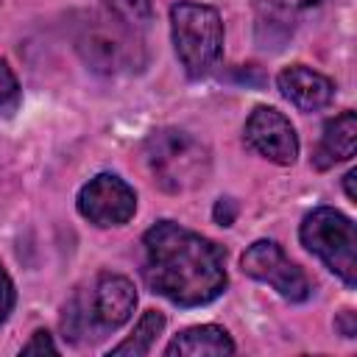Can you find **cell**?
I'll return each mask as SVG.
<instances>
[{
    "label": "cell",
    "instance_id": "cell-1",
    "mask_svg": "<svg viewBox=\"0 0 357 357\" xmlns=\"http://www.w3.org/2000/svg\"><path fill=\"white\" fill-rule=\"evenodd\" d=\"M145 265L142 276L148 287L178 307H198L218 298L226 287L223 248L212 240L159 220L142 237Z\"/></svg>",
    "mask_w": 357,
    "mask_h": 357
},
{
    "label": "cell",
    "instance_id": "cell-2",
    "mask_svg": "<svg viewBox=\"0 0 357 357\" xmlns=\"http://www.w3.org/2000/svg\"><path fill=\"white\" fill-rule=\"evenodd\" d=\"M145 159L153 181L173 195L190 192L209 178V148L184 128H159L145 139Z\"/></svg>",
    "mask_w": 357,
    "mask_h": 357
},
{
    "label": "cell",
    "instance_id": "cell-3",
    "mask_svg": "<svg viewBox=\"0 0 357 357\" xmlns=\"http://www.w3.org/2000/svg\"><path fill=\"white\" fill-rule=\"evenodd\" d=\"M75 50L103 75L131 73L145 61L137 31L114 14H86L75 28Z\"/></svg>",
    "mask_w": 357,
    "mask_h": 357
},
{
    "label": "cell",
    "instance_id": "cell-4",
    "mask_svg": "<svg viewBox=\"0 0 357 357\" xmlns=\"http://www.w3.org/2000/svg\"><path fill=\"white\" fill-rule=\"evenodd\" d=\"M173 47L187 75H204L223 50V22L212 6L176 3L170 8Z\"/></svg>",
    "mask_w": 357,
    "mask_h": 357
},
{
    "label": "cell",
    "instance_id": "cell-5",
    "mask_svg": "<svg viewBox=\"0 0 357 357\" xmlns=\"http://www.w3.org/2000/svg\"><path fill=\"white\" fill-rule=\"evenodd\" d=\"M301 243L312 251L343 284H357V229L351 218L332 206H318L301 220Z\"/></svg>",
    "mask_w": 357,
    "mask_h": 357
},
{
    "label": "cell",
    "instance_id": "cell-6",
    "mask_svg": "<svg viewBox=\"0 0 357 357\" xmlns=\"http://www.w3.org/2000/svg\"><path fill=\"white\" fill-rule=\"evenodd\" d=\"M240 265H243V273H248L257 282L271 284L287 301H304L312 290L304 271L296 262H290L282 245L273 240H257L254 245H248Z\"/></svg>",
    "mask_w": 357,
    "mask_h": 357
},
{
    "label": "cell",
    "instance_id": "cell-7",
    "mask_svg": "<svg viewBox=\"0 0 357 357\" xmlns=\"http://www.w3.org/2000/svg\"><path fill=\"white\" fill-rule=\"evenodd\" d=\"M78 212L100 226H123L134 218L137 212V192L114 173H100L95 178H89V184L81 187L78 192Z\"/></svg>",
    "mask_w": 357,
    "mask_h": 357
},
{
    "label": "cell",
    "instance_id": "cell-8",
    "mask_svg": "<svg viewBox=\"0 0 357 357\" xmlns=\"http://www.w3.org/2000/svg\"><path fill=\"white\" fill-rule=\"evenodd\" d=\"M245 145L259 153L268 162L276 165H293L298 156V137L290 120L271 109V106H257L248 120H245Z\"/></svg>",
    "mask_w": 357,
    "mask_h": 357
},
{
    "label": "cell",
    "instance_id": "cell-9",
    "mask_svg": "<svg viewBox=\"0 0 357 357\" xmlns=\"http://www.w3.org/2000/svg\"><path fill=\"white\" fill-rule=\"evenodd\" d=\"M279 92L301 112H318L335 98V84L304 64H290L276 75Z\"/></svg>",
    "mask_w": 357,
    "mask_h": 357
},
{
    "label": "cell",
    "instance_id": "cell-10",
    "mask_svg": "<svg viewBox=\"0 0 357 357\" xmlns=\"http://www.w3.org/2000/svg\"><path fill=\"white\" fill-rule=\"evenodd\" d=\"M137 307V290L126 276L103 273L92 293V321L103 329L123 326Z\"/></svg>",
    "mask_w": 357,
    "mask_h": 357
},
{
    "label": "cell",
    "instance_id": "cell-11",
    "mask_svg": "<svg viewBox=\"0 0 357 357\" xmlns=\"http://www.w3.org/2000/svg\"><path fill=\"white\" fill-rule=\"evenodd\" d=\"M357 151V114L354 112H343L335 120H329L324 126V137L318 142V151L312 156V165L318 170H326L337 162L351 159Z\"/></svg>",
    "mask_w": 357,
    "mask_h": 357
},
{
    "label": "cell",
    "instance_id": "cell-12",
    "mask_svg": "<svg viewBox=\"0 0 357 357\" xmlns=\"http://www.w3.org/2000/svg\"><path fill=\"white\" fill-rule=\"evenodd\" d=\"M234 351V343L229 337V332L223 326H215V324H204V326H190L184 329L181 335H176L165 354L167 357H176V354H187V357H198V354H231Z\"/></svg>",
    "mask_w": 357,
    "mask_h": 357
},
{
    "label": "cell",
    "instance_id": "cell-13",
    "mask_svg": "<svg viewBox=\"0 0 357 357\" xmlns=\"http://www.w3.org/2000/svg\"><path fill=\"white\" fill-rule=\"evenodd\" d=\"M162 329H165L162 312L148 310V312L139 318V324L134 326L131 337H126L120 346H114V349L109 351V357H145V354L153 349V343H156V337H159Z\"/></svg>",
    "mask_w": 357,
    "mask_h": 357
},
{
    "label": "cell",
    "instance_id": "cell-14",
    "mask_svg": "<svg viewBox=\"0 0 357 357\" xmlns=\"http://www.w3.org/2000/svg\"><path fill=\"white\" fill-rule=\"evenodd\" d=\"M103 6L109 8V14H114L117 20L131 25L134 31L145 28L151 22V14H153V3L151 0H103Z\"/></svg>",
    "mask_w": 357,
    "mask_h": 357
},
{
    "label": "cell",
    "instance_id": "cell-15",
    "mask_svg": "<svg viewBox=\"0 0 357 357\" xmlns=\"http://www.w3.org/2000/svg\"><path fill=\"white\" fill-rule=\"evenodd\" d=\"M20 103V84L8 61L0 59V112H11Z\"/></svg>",
    "mask_w": 357,
    "mask_h": 357
},
{
    "label": "cell",
    "instance_id": "cell-16",
    "mask_svg": "<svg viewBox=\"0 0 357 357\" xmlns=\"http://www.w3.org/2000/svg\"><path fill=\"white\" fill-rule=\"evenodd\" d=\"M45 351H47V354H56L59 349H56L53 337H50L47 332H42V329H39V332H33V337L22 346V354H45Z\"/></svg>",
    "mask_w": 357,
    "mask_h": 357
},
{
    "label": "cell",
    "instance_id": "cell-17",
    "mask_svg": "<svg viewBox=\"0 0 357 357\" xmlns=\"http://www.w3.org/2000/svg\"><path fill=\"white\" fill-rule=\"evenodd\" d=\"M11 307H14V284H11L8 273H6V268L0 265V324L8 318Z\"/></svg>",
    "mask_w": 357,
    "mask_h": 357
},
{
    "label": "cell",
    "instance_id": "cell-18",
    "mask_svg": "<svg viewBox=\"0 0 357 357\" xmlns=\"http://www.w3.org/2000/svg\"><path fill=\"white\" fill-rule=\"evenodd\" d=\"M234 201L231 198H220L218 204H215V220L220 223V226H231V220H234Z\"/></svg>",
    "mask_w": 357,
    "mask_h": 357
},
{
    "label": "cell",
    "instance_id": "cell-19",
    "mask_svg": "<svg viewBox=\"0 0 357 357\" xmlns=\"http://www.w3.org/2000/svg\"><path fill=\"white\" fill-rule=\"evenodd\" d=\"M273 8H282V11H304V8H312L324 0H268Z\"/></svg>",
    "mask_w": 357,
    "mask_h": 357
},
{
    "label": "cell",
    "instance_id": "cell-20",
    "mask_svg": "<svg viewBox=\"0 0 357 357\" xmlns=\"http://www.w3.org/2000/svg\"><path fill=\"white\" fill-rule=\"evenodd\" d=\"M335 324H337V329H340L346 337H354L357 324H354V312H351V310H343V312H340V318H337Z\"/></svg>",
    "mask_w": 357,
    "mask_h": 357
},
{
    "label": "cell",
    "instance_id": "cell-21",
    "mask_svg": "<svg viewBox=\"0 0 357 357\" xmlns=\"http://www.w3.org/2000/svg\"><path fill=\"white\" fill-rule=\"evenodd\" d=\"M354 178H357V170H349V173L343 176V187H346V195H349L351 201H357V190H354Z\"/></svg>",
    "mask_w": 357,
    "mask_h": 357
}]
</instances>
